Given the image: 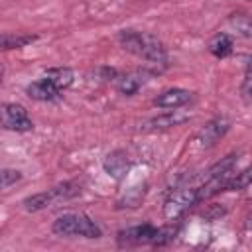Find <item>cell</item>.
Segmentation results:
<instances>
[{"label":"cell","mask_w":252,"mask_h":252,"mask_svg":"<svg viewBox=\"0 0 252 252\" xmlns=\"http://www.w3.org/2000/svg\"><path fill=\"white\" fill-rule=\"evenodd\" d=\"M118 41L128 53H132V55L156 65V67H165L169 61L165 45L156 35H152L148 32L124 30L118 33Z\"/></svg>","instance_id":"cell-1"},{"label":"cell","mask_w":252,"mask_h":252,"mask_svg":"<svg viewBox=\"0 0 252 252\" xmlns=\"http://www.w3.org/2000/svg\"><path fill=\"white\" fill-rule=\"evenodd\" d=\"M57 236H81V238H100L102 228L83 213H65L57 217L51 224Z\"/></svg>","instance_id":"cell-2"},{"label":"cell","mask_w":252,"mask_h":252,"mask_svg":"<svg viewBox=\"0 0 252 252\" xmlns=\"http://www.w3.org/2000/svg\"><path fill=\"white\" fill-rule=\"evenodd\" d=\"M173 228H158L154 224H138L124 228L116 234V240L120 246H140V244H152V246H163L173 238Z\"/></svg>","instance_id":"cell-3"},{"label":"cell","mask_w":252,"mask_h":252,"mask_svg":"<svg viewBox=\"0 0 252 252\" xmlns=\"http://www.w3.org/2000/svg\"><path fill=\"white\" fill-rule=\"evenodd\" d=\"M77 195H81V185L77 181H65V183H59V185H55L47 191L33 193L30 197H26L22 201V207L28 213H37V211H43V209H47L49 205H53L57 201H69Z\"/></svg>","instance_id":"cell-4"},{"label":"cell","mask_w":252,"mask_h":252,"mask_svg":"<svg viewBox=\"0 0 252 252\" xmlns=\"http://www.w3.org/2000/svg\"><path fill=\"white\" fill-rule=\"evenodd\" d=\"M197 203H199L197 187H177L167 195L163 203V217L167 220H177Z\"/></svg>","instance_id":"cell-5"},{"label":"cell","mask_w":252,"mask_h":252,"mask_svg":"<svg viewBox=\"0 0 252 252\" xmlns=\"http://www.w3.org/2000/svg\"><path fill=\"white\" fill-rule=\"evenodd\" d=\"M2 128L10 132H30L33 130V122L22 104L4 102L2 104Z\"/></svg>","instance_id":"cell-6"},{"label":"cell","mask_w":252,"mask_h":252,"mask_svg":"<svg viewBox=\"0 0 252 252\" xmlns=\"http://www.w3.org/2000/svg\"><path fill=\"white\" fill-rule=\"evenodd\" d=\"M230 130V120L226 116H215L213 120H209L195 136V146L201 150L213 148L217 142H220V138L226 136V132Z\"/></svg>","instance_id":"cell-7"},{"label":"cell","mask_w":252,"mask_h":252,"mask_svg":"<svg viewBox=\"0 0 252 252\" xmlns=\"http://www.w3.org/2000/svg\"><path fill=\"white\" fill-rule=\"evenodd\" d=\"M191 118L189 112L185 110H167L165 114H159V116H154L150 118L146 124H144V130L146 132H156V130H167V128H175V126H181L183 122H187Z\"/></svg>","instance_id":"cell-8"},{"label":"cell","mask_w":252,"mask_h":252,"mask_svg":"<svg viewBox=\"0 0 252 252\" xmlns=\"http://www.w3.org/2000/svg\"><path fill=\"white\" fill-rule=\"evenodd\" d=\"M191 98H193V93L191 91L173 87V89H167V91L159 93L154 98V104L159 106V108H181V106L189 104Z\"/></svg>","instance_id":"cell-9"},{"label":"cell","mask_w":252,"mask_h":252,"mask_svg":"<svg viewBox=\"0 0 252 252\" xmlns=\"http://www.w3.org/2000/svg\"><path fill=\"white\" fill-rule=\"evenodd\" d=\"M26 93H28V96L33 98V100L51 102V100H57V98H59L61 89H57L47 77H43V79H37V81L30 83V85L26 87Z\"/></svg>","instance_id":"cell-10"},{"label":"cell","mask_w":252,"mask_h":252,"mask_svg":"<svg viewBox=\"0 0 252 252\" xmlns=\"http://www.w3.org/2000/svg\"><path fill=\"white\" fill-rule=\"evenodd\" d=\"M148 81V75L144 71H132V73H124V75H116L114 79V85H116V91L124 96H132L136 94Z\"/></svg>","instance_id":"cell-11"},{"label":"cell","mask_w":252,"mask_h":252,"mask_svg":"<svg viewBox=\"0 0 252 252\" xmlns=\"http://www.w3.org/2000/svg\"><path fill=\"white\" fill-rule=\"evenodd\" d=\"M102 167H104V171H106L108 175L120 179V177L130 169V161L126 159V154H124V152H112V154H108V156L104 158Z\"/></svg>","instance_id":"cell-12"},{"label":"cell","mask_w":252,"mask_h":252,"mask_svg":"<svg viewBox=\"0 0 252 252\" xmlns=\"http://www.w3.org/2000/svg\"><path fill=\"white\" fill-rule=\"evenodd\" d=\"M45 77L57 87V89H67V87H71V83H73V79H75V75H73V71L69 69V67H51V69H47L45 71Z\"/></svg>","instance_id":"cell-13"},{"label":"cell","mask_w":252,"mask_h":252,"mask_svg":"<svg viewBox=\"0 0 252 252\" xmlns=\"http://www.w3.org/2000/svg\"><path fill=\"white\" fill-rule=\"evenodd\" d=\"M209 51H211L215 57H219V59L230 55V53H232V37H230L228 33H217V35L209 41Z\"/></svg>","instance_id":"cell-14"},{"label":"cell","mask_w":252,"mask_h":252,"mask_svg":"<svg viewBox=\"0 0 252 252\" xmlns=\"http://www.w3.org/2000/svg\"><path fill=\"white\" fill-rule=\"evenodd\" d=\"M250 183H252V165H248V167H244V169H240L236 173L232 171L230 177L226 179L224 191H240V189L248 187Z\"/></svg>","instance_id":"cell-15"},{"label":"cell","mask_w":252,"mask_h":252,"mask_svg":"<svg viewBox=\"0 0 252 252\" xmlns=\"http://www.w3.org/2000/svg\"><path fill=\"white\" fill-rule=\"evenodd\" d=\"M228 26H230L238 35H242V37H246V39H252V18H250V16L240 14V12L230 14V16H228Z\"/></svg>","instance_id":"cell-16"},{"label":"cell","mask_w":252,"mask_h":252,"mask_svg":"<svg viewBox=\"0 0 252 252\" xmlns=\"http://www.w3.org/2000/svg\"><path fill=\"white\" fill-rule=\"evenodd\" d=\"M37 35H30V33H4L2 35V49H20L32 41H35Z\"/></svg>","instance_id":"cell-17"},{"label":"cell","mask_w":252,"mask_h":252,"mask_svg":"<svg viewBox=\"0 0 252 252\" xmlns=\"http://www.w3.org/2000/svg\"><path fill=\"white\" fill-rule=\"evenodd\" d=\"M236 154H228V156H224L220 161H217L209 171H207V177H211V175H226V173H232V169H234V163H236Z\"/></svg>","instance_id":"cell-18"},{"label":"cell","mask_w":252,"mask_h":252,"mask_svg":"<svg viewBox=\"0 0 252 252\" xmlns=\"http://www.w3.org/2000/svg\"><path fill=\"white\" fill-rule=\"evenodd\" d=\"M240 98L244 104H252V57L246 63V71L240 83Z\"/></svg>","instance_id":"cell-19"},{"label":"cell","mask_w":252,"mask_h":252,"mask_svg":"<svg viewBox=\"0 0 252 252\" xmlns=\"http://www.w3.org/2000/svg\"><path fill=\"white\" fill-rule=\"evenodd\" d=\"M20 179H22V173H20L18 169H10V167L2 169V187H4V189H8L10 185H14V183L20 181Z\"/></svg>","instance_id":"cell-20"},{"label":"cell","mask_w":252,"mask_h":252,"mask_svg":"<svg viewBox=\"0 0 252 252\" xmlns=\"http://www.w3.org/2000/svg\"><path fill=\"white\" fill-rule=\"evenodd\" d=\"M244 228H252V203H250V207L244 215Z\"/></svg>","instance_id":"cell-21"}]
</instances>
